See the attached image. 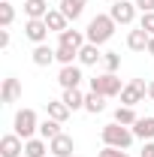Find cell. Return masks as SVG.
Wrapping results in <instances>:
<instances>
[{
	"label": "cell",
	"instance_id": "52a82bcc",
	"mask_svg": "<svg viewBox=\"0 0 154 157\" xmlns=\"http://www.w3.org/2000/svg\"><path fill=\"white\" fill-rule=\"evenodd\" d=\"M48 24H45V18H27L24 21V36L30 39L33 45H42L45 39H48Z\"/></svg>",
	"mask_w": 154,
	"mask_h": 157
},
{
	"label": "cell",
	"instance_id": "4316f807",
	"mask_svg": "<svg viewBox=\"0 0 154 157\" xmlns=\"http://www.w3.org/2000/svg\"><path fill=\"white\" fill-rule=\"evenodd\" d=\"M12 21H15V6L3 0V3H0V27H9Z\"/></svg>",
	"mask_w": 154,
	"mask_h": 157
},
{
	"label": "cell",
	"instance_id": "44dd1931",
	"mask_svg": "<svg viewBox=\"0 0 154 157\" xmlns=\"http://www.w3.org/2000/svg\"><path fill=\"white\" fill-rule=\"evenodd\" d=\"M106 100L109 97H103V94H97V91H88V94H85V112L100 115V112L106 109Z\"/></svg>",
	"mask_w": 154,
	"mask_h": 157
},
{
	"label": "cell",
	"instance_id": "f1b7e54d",
	"mask_svg": "<svg viewBox=\"0 0 154 157\" xmlns=\"http://www.w3.org/2000/svg\"><path fill=\"white\" fill-rule=\"evenodd\" d=\"M139 27H142L148 36H154V12H142V18H139Z\"/></svg>",
	"mask_w": 154,
	"mask_h": 157
},
{
	"label": "cell",
	"instance_id": "d590c367",
	"mask_svg": "<svg viewBox=\"0 0 154 157\" xmlns=\"http://www.w3.org/2000/svg\"><path fill=\"white\" fill-rule=\"evenodd\" d=\"M6 3H12V0H6Z\"/></svg>",
	"mask_w": 154,
	"mask_h": 157
},
{
	"label": "cell",
	"instance_id": "7a4b0ae2",
	"mask_svg": "<svg viewBox=\"0 0 154 157\" xmlns=\"http://www.w3.org/2000/svg\"><path fill=\"white\" fill-rule=\"evenodd\" d=\"M100 136H103V145H112V148H124V151H127V148L133 145V139H136V136H133V127H124V124H118V121L106 124Z\"/></svg>",
	"mask_w": 154,
	"mask_h": 157
},
{
	"label": "cell",
	"instance_id": "8fae6325",
	"mask_svg": "<svg viewBox=\"0 0 154 157\" xmlns=\"http://www.w3.org/2000/svg\"><path fill=\"white\" fill-rule=\"evenodd\" d=\"M85 42H88V36H85V33H82V30H73V27H67V30H64V33H58V45H67V48H82V45H85Z\"/></svg>",
	"mask_w": 154,
	"mask_h": 157
},
{
	"label": "cell",
	"instance_id": "e0dca14e",
	"mask_svg": "<svg viewBox=\"0 0 154 157\" xmlns=\"http://www.w3.org/2000/svg\"><path fill=\"white\" fill-rule=\"evenodd\" d=\"M52 151H48V145H45V139L42 136H33L24 142V157H48Z\"/></svg>",
	"mask_w": 154,
	"mask_h": 157
},
{
	"label": "cell",
	"instance_id": "d6986e66",
	"mask_svg": "<svg viewBox=\"0 0 154 157\" xmlns=\"http://www.w3.org/2000/svg\"><path fill=\"white\" fill-rule=\"evenodd\" d=\"M55 55H58V48H48V45H45V42H42V45H37V48H33V55H30V58H33V63H37V67H48V63H55Z\"/></svg>",
	"mask_w": 154,
	"mask_h": 157
},
{
	"label": "cell",
	"instance_id": "f546056e",
	"mask_svg": "<svg viewBox=\"0 0 154 157\" xmlns=\"http://www.w3.org/2000/svg\"><path fill=\"white\" fill-rule=\"evenodd\" d=\"M97 157H130V154H127L124 148H112V145H103V151H100Z\"/></svg>",
	"mask_w": 154,
	"mask_h": 157
},
{
	"label": "cell",
	"instance_id": "e575fe53",
	"mask_svg": "<svg viewBox=\"0 0 154 157\" xmlns=\"http://www.w3.org/2000/svg\"><path fill=\"white\" fill-rule=\"evenodd\" d=\"M148 100H154V82H148Z\"/></svg>",
	"mask_w": 154,
	"mask_h": 157
},
{
	"label": "cell",
	"instance_id": "6da1fadb",
	"mask_svg": "<svg viewBox=\"0 0 154 157\" xmlns=\"http://www.w3.org/2000/svg\"><path fill=\"white\" fill-rule=\"evenodd\" d=\"M115 18L109 15V12H100L94 18L88 21V27H85V36L88 42H94V45H103V42H109V39L115 36Z\"/></svg>",
	"mask_w": 154,
	"mask_h": 157
},
{
	"label": "cell",
	"instance_id": "d4e9b609",
	"mask_svg": "<svg viewBox=\"0 0 154 157\" xmlns=\"http://www.w3.org/2000/svg\"><path fill=\"white\" fill-rule=\"evenodd\" d=\"M115 121L124 124V127H133L136 121H139V115H136L133 106H118V109H115Z\"/></svg>",
	"mask_w": 154,
	"mask_h": 157
},
{
	"label": "cell",
	"instance_id": "3957f363",
	"mask_svg": "<svg viewBox=\"0 0 154 157\" xmlns=\"http://www.w3.org/2000/svg\"><path fill=\"white\" fill-rule=\"evenodd\" d=\"M12 133H18L24 142L33 139V133H39V118L33 109H18L15 118H12Z\"/></svg>",
	"mask_w": 154,
	"mask_h": 157
},
{
	"label": "cell",
	"instance_id": "9a60e30c",
	"mask_svg": "<svg viewBox=\"0 0 154 157\" xmlns=\"http://www.w3.org/2000/svg\"><path fill=\"white\" fill-rule=\"evenodd\" d=\"M133 136L142 139V142L154 139V115H145V118H139V121H136V124H133Z\"/></svg>",
	"mask_w": 154,
	"mask_h": 157
},
{
	"label": "cell",
	"instance_id": "4dcf8cb0",
	"mask_svg": "<svg viewBox=\"0 0 154 157\" xmlns=\"http://www.w3.org/2000/svg\"><path fill=\"white\" fill-rule=\"evenodd\" d=\"M136 9H142V12H154V0H133Z\"/></svg>",
	"mask_w": 154,
	"mask_h": 157
},
{
	"label": "cell",
	"instance_id": "9c48e42d",
	"mask_svg": "<svg viewBox=\"0 0 154 157\" xmlns=\"http://www.w3.org/2000/svg\"><path fill=\"white\" fill-rule=\"evenodd\" d=\"M48 151L55 157H73V151H76V139L67 136V133H60V136H55L52 142H48Z\"/></svg>",
	"mask_w": 154,
	"mask_h": 157
},
{
	"label": "cell",
	"instance_id": "83f0119b",
	"mask_svg": "<svg viewBox=\"0 0 154 157\" xmlns=\"http://www.w3.org/2000/svg\"><path fill=\"white\" fill-rule=\"evenodd\" d=\"M103 63H106V73H115L118 67H121V55L118 52H106L103 55Z\"/></svg>",
	"mask_w": 154,
	"mask_h": 157
},
{
	"label": "cell",
	"instance_id": "8d00e7d4",
	"mask_svg": "<svg viewBox=\"0 0 154 157\" xmlns=\"http://www.w3.org/2000/svg\"><path fill=\"white\" fill-rule=\"evenodd\" d=\"M48 157H55V154H48Z\"/></svg>",
	"mask_w": 154,
	"mask_h": 157
},
{
	"label": "cell",
	"instance_id": "2e32d148",
	"mask_svg": "<svg viewBox=\"0 0 154 157\" xmlns=\"http://www.w3.org/2000/svg\"><path fill=\"white\" fill-rule=\"evenodd\" d=\"M45 24H48V30H52V33H64V30L70 27V18H67L60 9H48V15H45Z\"/></svg>",
	"mask_w": 154,
	"mask_h": 157
},
{
	"label": "cell",
	"instance_id": "ac0fdd59",
	"mask_svg": "<svg viewBox=\"0 0 154 157\" xmlns=\"http://www.w3.org/2000/svg\"><path fill=\"white\" fill-rule=\"evenodd\" d=\"M45 115H48V118H55V121H60V124H64V121L70 118V106H67L64 100H48V103H45Z\"/></svg>",
	"mask_w": 154,
	"mask_h": 157
},
{
	"label": "cell",
	"instance_id": "5bb4252c",
	"mask_svg": "<svg viewBox=\"0 0 154 157\" xmlns=\"http://www.w3.org/2000/svg\"><path fill=\"white\" fill-rule=\"evenodd\" d=\"M148 33L142 30V27H133L130 33H127V48L130 52H148Z\"/></svg>",
	"mask_w": 154,
	"mask_h": 157
},
{
	"label": "cell",
	"instance_id": "7402d4cb",
	"mask_svg": "<svg viewBox=\"0 0 154 157\" xmlns=\"http://www.w3.org/2000/svg\"><path fill=\"white\" fill-rule=\"evenodd\" d=\"M60 100H64V103L70 106V112H79V109H85V94H82L79 88H67Z\"/></svg>",
	"mask_w": 154,
	"mask_h": 157
},
{
	"label": "cell",
	"instance_id": "8992f818",
	"mask_svg": "<svg viewBox=\"0 0 154 157\" xmlns=\"http://www.w3.org/2000/svg\"><path fill=\"white\" fill-rule=\"evenodd\" d=\"M109 15L115 18V24L130 27V24L136 21V3H130V0H115V3L109 6Z\"/></svg>",
	"mask_w": 154,
	"mask_h": 157
},
{
	"label": "cell",
	"instance_id": "836d02e7",
	"mask_svg": "<svg viewBox=\"0 0 154 157\" xmlns=\"http://www.w3.org/2000/svg\"><path fill=\"white\" fill-rule=\"evenodd\" d=\"M148 55H151V58H154V36L148 39Z\"/></svg>",
	"mask_w": 154,
	"mask_h": 157
},
{
	"label": "cell",
	"instance_id": "1f68e13d",
	"mask_svg": "<svg viewBox=\"0 0 154 157\" xmlns=\"http://www.w3.org/2000/svg\"><path fill=\"white\" fill-rule=\"evenodd\" d=\"M9 42H12V36H9V27H3V30H0V45H3V48H9Z\"/></svg>",
	"mask_w": 154,
	"mask_h": 157
},
{
	"label": "cell",
	"instance_id": "30bf717a",
	"mask_svg": "<svg viewBox=\"0 0 154 157\" xmlns=\"http://www.w3.org/2000/svg\"><path fill=\"white\" fill-rule=\"evenodd\" d=\"M82 67H76V63H70V67H60V73H58V82H60V88L67 91V88H79L82 85Z\"/></svg>",
	"mask_w": 154,
	"mask_h": 157
},
{
	"label": "cell",
	"instance_id": "ba28073f",
	"mask_svg": "<svg viewBox=\"0 0 154 157\" xmlns=\"http://www.w3.org/2000/svg\"><path fill=\"white\" fill-rule=\"evenodd\" d=\"M24 154V139L18 133H6L0 139V157H21Z\"/></svg>",
	"mask_w": 154,
	"mask_h": 157
},
{
	"label": "cell",
	"instance_id": "d6a6232c",
	"mask_svg": "<svg viewBox=\"0 0 154 157\" xmlns=\"http://www.w3.org/2000/svg\"><path fill=\"white\" fill-rule=\"evenodd\" d=\"M139 157H154V142H151V139L142 145V154H139Z\"/></svg>",
	"mask_w": 154,
	"mask_h": 157
},
{
	"label": "cell",
	"instance_id": "277c9868",
	"mask_svg": "<svg viewBox=\"0 0 154 157\" xmlns=\"http://www.w3.org/2000/svg\"><path fill=\"white\" fill-rule=\"evenodd\" d=\"M91 91L103 94V97H121L124 85H121V78H118L115 73H103V76H94V78H91Z\"/></svg>",
	"mask_w": 154,
	"mask_h": 157
},
{
	"label": "cell",
	"instance_id": "603a6c76",
	"mask_svg": "<svg viewBox=\"0 0 154 157\" xmlns=\"http://www.w3.org/2000/svg\"><path fill=\"white\" fill-rule=\"evenodd\" d=\"M24 15L27 18H45L48 15V3L45 0H24Z\"/></svg>",
	"mask_w": 154,
	"mask_h": 157
},
{
	"label": "cell",
	"instance_id": "5b68a950",
	"mask_svg": "<svg viewBox=\"0 0 154 157\" xmlns=\"http://www.w3.org/2000/svg\"><path fill=\"white\" fill-rule=\"evenodd\" d=\"M145 97H148L145 78H130L124 85V91H121V106H136V103H142Z\"/></svg>",
	"mask_w": 154,
	"mask_h": 157
},
{
	"label": "cell",
	"instance_id": "484cf974",
	"mask_svg": "<svg viewBox=\"0 0 154 157\" xmlns=\"http://www.w3.org/2000/svg\"><path fill=\"white\" fill-rule=\"evenodd\" d=\"M55 58H58L60 67H70V63L79 58V52H76V48H67V45H58V55H55Z\"/></svg>",
	"mask_w": 154,
	"mask_h": 157
},
{
	"label": "cell",
	"instance_id": "7c38bea8",
	"mask_svg": "<svg viewBox=\"0 0 154 157\" xmlns=\"http://www.w3.org/2000/svg\"><path fill=\"white\" fill-rule=\"evenodd\" d=\"M103 55H106V52H100V45L85 42V45L79 48V63H82V67H94L97 60H103Z\"/></svg>",
	"mask_w": 154,
	"mask_h": 157
},
{
	"label": "cell",
	"instance_id": "4fadbf2b",
	"mask_svg": "<svg viewBox=\"0 0 154 157\" xmlns=\"http://www.w3.org/2000/svg\"><path fill=\"white\" fill-rule=\"evenodd\" d=\"M21 97V82L15 76H6L3 78V88H0V100L3 103H15Z\"/></svg>",
	"mask_w": 154,
	"mask_h": 157
},
{
	"label": "cell",
	"instance_id": "cb8c5ba5",
	"mask_svg": "<svg viewBox=\"0 0 154 157\" xmlns=\"http://www.w3.org/2000/svg\"><path fill=\"white\" fill-rule=\"evenodd\" d=\"M64 130H60V121H55V118H45V121H39V136L45 139V142H52L55 136H60Z\"/></svg>",
	"mask_w": 154,
	"mask_h": 157
},
{
	"label": "cell",
	"instance_id": "ffe728a7",
	"mask_svg": "<svg viewBox=\"0 0 154 157\" xmlns=\"http://www.w3.org/2000/svg\"><path fill=\"white\" fill-rule=\"evenodd\" d=\"M85 6H88V0H60V12H64V15H67V18L70 21H76L79 15H82V12H85Z\"/></svg>",
	"mask_w": 154,
	"mask_h": 157
}]
</instances>
